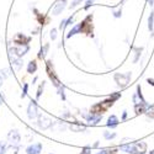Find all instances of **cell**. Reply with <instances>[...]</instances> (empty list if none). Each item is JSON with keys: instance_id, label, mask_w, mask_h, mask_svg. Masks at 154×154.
<instances>
[{"instance_id": "6da1fadb", "label": "cell", "mask_w": 154, "mask_h": 154, "mask_svg": "<svg viewBox=\"0 0 154 154\" xmlns=\"http://www.w3.org/2000/svg\"><path fill=\"white\" fill-rule=\"evenodd\" d=\"M121 97V93H116V94H113L112 96H110L107 100H104V101H101L100 104H96L91 107L90 112H94V113H100L102 115L107 109H110L115 102H116Z\"/></svg>"}, {"instance_id": "7a4b0ae2", "label": "cell", "mask_w": 154, "mask_h": 154, "mask_svg": "<svg viewBox=\"0 0 154 154\" xmlns=\"http://www.w3.org/2000/svg\"><path fill=\"white\" fill-rule=\"evenodd\" d=\"M132 78V73L131 72H127V73H116L113 75V79L115 82L117 83V85L120 88H126L131 82Z\"/></svg>"}, {"instance_id": "3957f363", "label": "cell", "mask_w": 154, "mask_h": 154, "mask_svg": "<svg viewBox=\"0 0 154 154\" xmlns=\"http://www.w3.org/2000/svg\"><path fill=\"white\" fill-rule=\"evenodd\" d=\"M46 70H47V74H48V76H49V79L52 80L53 85H54L57 89H58L59 86H62V83L59 82L57 74L54 73V69H53V67H52V62H51V60H47V62H46Z\"/></svg>"}, {"instance_id": "277c9868", "label": "cell", "mask_w": 154, "mask_h": 154, "mask_svg": "<svg viewBox=\"0 0 154 154\" xmlns=\"http://www.w3.org/2000/svg\"><path fill=\"white\" fill-rule=\"evenodd\" d=\"M30 51V46L26 45V46H20V45H15L14 47H10L9 48V53L10 54H14L16 57H20L22 58L25 54Z\"/></svg>"}, {"instance_id": "5b68a950", "label": "cell", "mask_w": 154, "mask_h": 154, "mask_svg": "<svg viewBox=\"0 0 154 154\" xmlns=\"http://www.w3.org/2000/svg\"><path fill=\"white\" fill-rule=\"evenodd\" d=\"M37 126L41 128V130H48V128H51L53 125H54V121L52 119H49L47 116H45V115L40 113L37 117Z\"/></svg>"}, {"instance_id": "8992f818", "label": "cell", "mask_w": 154, "mask_h": 154, "mask_svg": "<svg viewBox=\"0 0 154 154\" xmlns=\"http://www.w3.org/2000/svg\"><path fill=\"white\" fill-rule=\"evenodd\" d=\"M91 22H93V15H88L80 22V25H82V32L83 33H86V35L93 33V25H91Z\"/></svg>"}, {"instance_id": "52a82bcc", "label": "cell", "mask_w": 154, "mask_h": 154, "mask_svg": "<svg viewBox=\"0 0 154 154\" xmlns=\"http://www.w3.org/2000/svg\"><path fill=\"white\" fill-rule=\"evenodd\" d=\"M8 140L10 142L11 147H17L21 142V136H20V132L17 130H11L9 133H8Z\"/></svg>"}, {"instance_id": "ba28073f", "label": "cell", "mask_w": 154, "mask_h": 154, "mask_svg": "<svg viewBox=\"0 0 154 154\" xmlns=\"http://www.w3.org/2000/svg\"><path fill=\"white\" fill-rule=\"evenodd\" d=\"M38 105H37V101L36 100H31L30 104L27 106V117L30 120H35L38 117Z\"/></svg>"}, {"instance_id": "9c48e42d", "label": "cell", "mask_w": 154, "mask_h": 154, "mask_svg": "<svg viewBox=\"0 0 154 154\" xmlns=\"http://www.w3.org/2000/svg\"><path fill=\"white\" fill-rule=\"evenodd\" d=\"M83 117L89 122V125H97L102 120V115L100 113H94V112H89V113H83Z\"/></svg>"}, {"instance_id": "30bf717a", "label": "cell", "mask_w": 154, "mask_h": 154, "mask_svg": "<svg viewBox=\"0 0 154 154\" xmlns=\"http://www.w3.org/2000/svg\"><path fill=\"white\" fill-rule=\"evenodd\" d=\"M14 43L15 45H20V46H26L30 43L31 41V36H25L23 33H17L15 37H14Z\"/></svg>"}, {"instance_id": "8fae6325", "label": "cell", "mask_w": 154, "mask_h": 154, "mask_svg": "<svg viewBox=\"0 0 154 154\" xmlns=\"http://www.w3.org/2000/svg\"><path fill=\"white\" fill-rule=\"evenodd\" d=\"M67 6V0H57L52 8V14L53 15H59L63 12V10Z\"/></svg>"}, {"instance_id": "7c38bea8", "label": "cell", "mask_w": 154, "mask_h": 154, "mask_svg": "<svg viewBox=\"0 0 154 154\" xmlns=\"http://www.w3.org/2000/svg\"><path fill=\"white\" fill-rule=\"evenodd\" d=\"M43 149L42 143H32L26 148V154H40Z\"/></svg>"}, {"instance_id": "4fadbf2b", "label": "cell", "mask_w": 154, "mask_h": 154, "mask_svg": "<svg viewBox=\"0 0 154 154\" xmlns=\"http://www.w3.org/2000/svg\"><path fill=\"white\" fill-rule=\"evenodd\" d=\"M69 128L72 132H85L86 131V125L80 122H72L69 125Z\"/></svg>"}, {"instance_id": "5bb4252c", "label": "cell", "mask_w": 154, "mask_h": 154, "mask_svg": "<svg viewBox=\"0 0 154 154\" xmlns=\"http://www.w3.org/2000/svg\"><path fill=\"white\" fill-rule=\"evenodd\" d=\"M119 125H120V120H119V117L116 116V115H111V116L107 119V122H106L107 128L113 130V128H116Z\"/></svg>"}, {"instance_id": "9a60e30c", "label": "cell", "mask_w": 154, "mask_h": 154, "mask_svg": "<svg viewBox=\"0 0 154 154\" xmlns=\"http://www.w3.org/2000/svg\"><path fill=\"white\" fill-rule=\"evenodd\" d=\"M9 54H10V53H9ZM10 62H11V66L15 67L16 70H20V69L22 68V60H21L20 57H16V56L12 54V57L10 56Z\"/></svg>"}, {"instance_id": "2e32d148", "label": "cell", "mask_w": 154, "mask_h": 154, "mask_svg": "<svg viewBox=\"0 0 154 154\" xmlns=\"http://www.w3.org/2000/svg\"><path fill=\"white\" fill-rule=\"evenodd\" d=\"M78 33H82V25H80V23H76L75 26H73V27L69 30V32H68V35H67V38H72L73 36L78 35Z\"/></svg>"}, {"instance_id": "e0dca14e", "label": "cell", "mask_w": 154, "mask_h": 154, "mask_svg": "<svg viewBox=\"0 0 154 154\" xmlns=\"http://www.w3.org/2000/svg\"><path fill=\"white\" fill-rule=\"evenodd\" d=\"M74 17H75V14H72V15H70L68 19H64L63 21H60V25H59V30H64L66 27H68L69 25H72V22H73Z\"/></svg>"}, {"instance_id": "ac0fdd59", "label": "cell", "mask_w": 154, "mask_h": 154, "mask_svg": "<svg viewBox=\"0 0 154 154\" xmlns=\"http://www.w3.org/2000/svg\"><path fill=\"white\" fill-rule=\"evenodd\" d=\"M38 69V64H37V60L33 59V60H30L29 64H27V73L29 74H35Z\"/></svg>"}, {"instance_id": "d6986e66", "label": "cell", "mask_w": 154, "mask_h": 154, "mask_svg": "<svg viewBox=\"0 0 154 154\" xmlns=\"http://www.w3.org/2000/svg\"><path fill=\"white\" fill-rule=\"evenodd\" d=\"M48 49H49V43H46L45 46H42L41 49H40V52H38V58H40V59H45L46 56H47V53H48Z\"/></svg>"}, {"instance_id": "ffe728a7", "label": "cell", "mask_w": 154, "mask_h": 154, "mask_svg": "<svg viewBox=\"0 0 154 154\" xmlns=\"http://www.w3.org/2000/svg\"><path fill=\"white\" fill-rule=\"evenodd\" d=\"M148 30L153 33L154 36V11L150 12V15L148 17Z\"/></svg>"}, {"instance_id": "44dd1931", "label": "cell", "mask_w": 154, "mask_h": 154, "mask_svg": "<svg viewBox=\"0 0 154 154\" xmlns=\"http://www.w3.org/2000/svg\"><path fill=\"white\" fill-rule=\"evenodd\" d=\"M45 86H46V82H42V83L40 84V86H38V89H37L36 100H38V99L41 97V95H42V93H43V90H45Z\"/></svg>"}, {"instance_id": "7402d4cb", "label": "cell", "mask_w": 154, "mask_h": 154, "mask_svg": "<svg viewBox=\"0 0 154 154\" xmlns=\"http://www.w3.org/2000/svg\"><path fill=\"white\" fill-rule=\"evenodd\" d=\"M142 51H143V48L142 47H137V48H134V58H133V63H137L138 62V59H139V57H140V53H142Z\"/></svg>"}, {"instance_id": "603a6c76", "label": "cell", "mask_w": 154, "mask_h": 154, "mask_svg": "<svg viewBox=\"0 0 154 154\" xmlns=\"http://www.w3.org/2000/svg\"><path fill=\"white\" fill-rule=\"evenodd\" d=\"M116 136H117L116 132H110V131L104 132V138L107 139V140H111V139H113V138H116Z\"/></svg>"}, {"instance_id": "cb8c5ba5", "label": "cell", "mask_w": 154, "mask_h": 154, "mask_svg": "<svg viewBox=\"0 0 154 154\" xmlns=\"http://www.w3.org/2000/svg\"><path fill=\"white\" fill-rule=\"evenodd\" d=\"M8 150V143L0 140V154H5Z\"/></svg>"}, {"instance_id": "d4e9b609", "label": "cell", "mask_w": 154, "mask_h": 154, "mask_svg": "<svg viewBox=\"0 0 154 154\" xmlns=\"http://www.w3.org/2000/svg\"><path fill=\"white\" fill-rule=\"evenodd\" d=\"M29 83H25L23 84V88H22V93H21V99H23V97H26V95H27V91H29Z\"/></svg>"}, {"instance_id": "484cf974", "label": "cell", "mask_w": 154, "mask_h": 154, "mask_svg": "<svg viewBox=\"0 0 154 154\" xmlns=\"http://www.w3.org/2000/svg\"><path fill=\"white\" fill-rule=\"evenodd\" d=\"M57 90H58V95L62 97V100H63V101H66V93H64V85L59 86Z\"/></svg>"}, {"instance_id": "4316f807", "label": "cell", "mask_w": 154, "mask_h": 154, "mask_svg": "<svg viewBox=\"0 0 154 154\" xmlns=\"http://www.w3.org/2000/svg\"><path fill=\"white\" fill-rule=\"evenodd\" d=\"M82 3H83V0H72V4L69 5V9L73 10V9H75L76 6H79Z\"/></svg>"}, {"instance_id": "83f0119b", "label": "cell", "mask_w": 154, "mask_h": 154, "mask_svg": "<svg viewBox=\"0 0 154 154\" xmlns=\"http://www.w3.org/2000/svg\"><path fill=\"white\" fill-rule=\"evenodd\" d=\"M96 154H116V149H101Z\"/></svg>"}, {"instance_id": "f1b7e54d", "label": "cell", "mask_w": 154, "mask_h": 154, "mask_svg": "<svg viewBox=\"0 0 154 154\" xmlns=\"http://www.w3.org/2000/svg\"><path fill=\"white\" fill-rule=\"evenodd\" d=\"M113 17H116V19H119V17H121L122 16V5L117 9V10H113Z\"/></svg>"}, {"instance_id": "f546056e", "label": "cell", "mask_w": 154, "mask_h": 154, "mask_svg": "<svg viewBox=\"0 0 154 154\" xmlns=\"http://www.w3.org/2000/svg\"><path fill=\"white\" fill-rule=\"evenodd\" d=\"M91 146H85L83 149H82V152H80V154H91Z\"/></svg>"}, {"instance_id": "4dcf8cb0", "label": "cell", "mask_w": 154, "mask_h": 154, "mask_svg": "<svg viewBox=\"0 0 154 154\" xmlns=\"http://www.w3.org/2000/svg\"><path fill=\"white\" fill-rule=\"evenodd\" d=\"M93 5H94V0H86V2H85V6H84V10L88 11Z\"/></svg>"}, {"instance_id": "1f68e13d", "label": "cell", "mask_w": 154, "mask_h": 154, "mask_svg": "<svg viewBox=\"0 0 154 154\" xmlns=\"http://www.w3.org/2000/svg\"><path fill=\"white\" fill-rule=\"evenodd\" d=\"M49 33H51L49 36H51V38H52V41L57 40V29H52Z\"/></svg>"}, {"instance_id": "d6a6232c", "label": "cell", "mask_w": 154, "mask_h": 154, "mask_svg": "<svg viewBox=\"0 0 154 154\" xmlns=\"http://www.w3.org/2000/svg\"><path fill=\"white\" fill-rule=\"evenodd\" d=\"M127 117H128V112L126 111V110H123V112H122V117H121V121L123 122V121H126L127 120Z\"/></svg>"}, {"instance_id": "836d02e7", "label": "cell", "mask_w": 154, "mask_h": 154, "mask_svg": "<svg viewBox=\"0 0 154 154\" xmlns=\"http://www.w3.org/2000/svg\"><path fill=\"white\" fill-rule=\"evenodd\" d=\"M4 78H5V75H3V72H0V86H2V85H3Z\"/></svg>"}, {"instance_id": "e575fe53", "label": "cell", "mask_w": 154, "mask_h": 154, "mask_svg": "<svg viewBox=\"0 0 154 154\" xmlns=\"http://www.w3.org/2000/svg\"><path fill=\"white\" fill-rule=\"evenodd\" d=\"M147 83H148L149 85L154 86V79H150V78H148V79H147Z\"/></svg>"}, {"instance_id": "d590c367", "label": "cell", "mask_w": 154, "mask_h": 154, "mask_svg": "<svg viewBox=\"0 0 154 154\" xmlns=\"http://www.w3.org/2000/svg\"><path fill=\"white\" fill-rule=\"evenodd\" d=\"M146 2H147V4H148L149 6H153V5H154V0H146Z\"/></svg>"}, {"instance_id": "8d00e7d4", "label": "cell", "mask_w": 154, "mask_h": 154, "mask_svg": "<svg viewBox=\"0 0 154 154\" xmlns=\"http://www.w3.org/2000/svg\"><path fill=\"white\" fill-rule=\"evenodd\" d=\"M37 79H38V76H35V78H33V80H32V84H36Z\"/></svg>"}, {"instance_id": "74e56055", "label": "cell", "mask_w": 154, "mask_h": 154, "mask_svg": "<svg viewBox=\"0 0 154 154\" xmlns=\"http://www.w3.org/2000/svg\"><path fill=\"white\" fill-rule=\"evenodd\" d=\"M96 147H99V142H96V143L93 146V148H96Z\"/></svg>"}, {"instance_id": "f35d334b", "label": "cell", "mask_w": 154, "mask_h": 154, "mask_svg": "<svg viewBox=\"0 0 154 154\" xmlns=\"http://www.w3.org/2000/svg\"><path fill=\"white\" fill-rule=\"evenodd\" d=\"M148 154H154V149H152V150H149V153Z\"/></svg>"}, {"instance_id": "ab89813d", "label": "cell", "mask_w": 154, "mask_h": 154, "mask_svg": "<svg viewBox=\"0 0 154 154\" xmlns=\"http://www.w3.org/2000/svg\"><path fill=\"white\" fill-rule=\"evenodd\" d=\"M14 154H17V152H15V153H14Z\"/></svg>"}, {"instance_id": "60d3db41", "label": "cell", "mask_w": 154, "mask_h": 154, "mask_svg": "<svg viewBox=\"0 0 154 154\" xmlns=\"http://www.w3.org/2000/svg\"><path fill=\"white\" fill-rule=\"evenodd\" d=\"M0 104H2V100H0Z\"/></svg>"}, {"instance_id": "b9f144b4", "label": "cell", "mask_w": 154, "mask_h": 154, "mask_svg": "<svg viewBox=\"0 0 154 154\" xmlns=\"http://www.w3.org/2000/svg\"><path fill=\"white\" fill-rule=\"evenodd\" d=\"M49 154H52V153H49Z\"/></svg>"}]
</instances>
